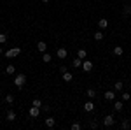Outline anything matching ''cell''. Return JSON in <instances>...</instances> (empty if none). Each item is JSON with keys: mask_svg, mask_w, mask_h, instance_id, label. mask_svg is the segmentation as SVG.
Returning a JSON list of instances; mask_svg holds the SVG:
<instances>
[{"mask_svg": "<svg viewBox=\"0 0 131 130\" xmlns=\"http://www.w3.org/2000/svg\"><path fill=\"white\" fill-rule=\"evenodd\" d=\"M19 53H21V48H12V49H7V51H5V58H16Z\"/></svg>", "mask_w": 131, "mask_h": 130, "instance_id": "cell-3", "label": "cell"}, {"mask_svg": "<svg viewBox=\"0 0 131 130\" xmlns=\"http://www.w3.org/2000/svg\"><path fill=\"white\" fill-rule=\"evenodd\" d=\"M98 27H100V30H105V28L108 27V20H105V18L100 20V21H98Z\"/></svg>", "mask_w": 131, "mask_h": 130, "instance_id": "cell-12", "label": "cell"}, {"mask_svg": "<svg viewBox=\"0 0 131 130\" xmlns=\"http://www.w3.org/2000/svg\"><path fill=\"white\" fill-rule=\"evenodd\" d=\"M14 72H16V69H14V65H7V67H5V74H9V76H12Z\"/></svg>", "mask_w": 131, "mask_h": 130, "instance_id": "cell-18", "label": "cell"}, {"mask_svg": "<svg viewBox=\"0 0 131 130\" xmlns=\"http://www.w3.org/2000/svg\"><path fill=\"white\" fill-rule=\"evenodd\" d=\"M40 111H46V112H47V111H49V106H44V104H42V107H40Z\"/></svg>", "mask_w": 131, "mask_h": 130, "instance_id": "cell-31", "label": "cell"}, {"mask_svg": "<svg viewBox=\"0 0 131 130\" xmlns=\"http://www.w3.org/2000/svg\"><path fill=\"white\" fill-rule=\"evenodd\" d=\"M114 88H115V90H117V91H121L122 88H124V84H122V81H117V83H115V86H114Z\"/></svg>", "mask_w": 131, "mask_h": 130, "instance_id": "cell-22", "label": "cell"}, {"mask_svg": "<svg viewBox=\"0 0 131 130\" xmlns=\"http://www.w3.org/2000/svg\"><path fill=\"white\" fill-rule=\"evenodd\" d=\"M103 35H105V33H103V30L94 32V39H96V40H101V39H103Z\"/></svg>", "mask_w": 131, "mask_h": 130, "instance_id": "cell-19", "label": "cell"}, {"mask_svg": "<svg viewBox=\"0 0 131 130\" xmlns=\"http://www.w3.org/2000/svg\"><path fill=\"white\" fill-rule=\"evenodd\" d=\"M124 14H131V4H129V5H126V7H124Z\"/></svg>", "mask_w": 131, "mask_h": 130, "instance_id": "cell-29", "label": "cell"}, {"mask_svg": "<svg viewBox=\"0 0 131 130\" xmlns=\"http://www.w3.org/2000/svg\"><path fill=\"white\" fill-rule=\"evenodd\" d=\"M122 107H124V106H122V102H115V104H114V109L117 111V112L122 111Z\"/></svg>", "mask_w": 131, "mask_h": 130, "instance_id": "cell-21", "label": "cell"}, {"mask_svg": "<svg viewBox=\"0 0 131 130\" xmlns=\"http://www.w3.org/2000/svg\"><path fill=\"white\" fill-rule=\"evenodd\" d=\"M37 49L40 51V53H46V51H47V44H46L44 40H40V42L37 44Z\"/></svg>", "mask_w": 131, "mask_h": 130, "instance_id": "cell-10", "label": "cell"}, {"mask_svg": "<svg viewBox=\"0 0 131 130\" xmlns=\"http://www.w3.org/2000/svg\"><path fill=\"white\" fill-rule=\"evenodd\" d=\"M56 56H58V58H60V60H65V58H67V56H68V51L65 49V48H60V49L56 51Z\"/></svg>", "mask_w": 131, "mask_h": 130, "instance_id": "cell-5", "label": "cell"}, {"mask_svg": "<svg viewBox=\"0 0 131 130\" xmlns=\"http://www.w3.org/2000/svg\"><path fill=\"white\" fill-rule=\"evenodd\" d=\"M2 53H4V49H2V44H0V55H2Z\"/></svg>", "mask_w": 131, "mask_h": 130, "instance_id": "cell-32", "label": "cell"}, {"mask_svg": "<svg viewBox=\"0 0 131 130\" xmlns=\"http://www.w3.org/2000/svg\"><path fill=\"white\" fill-rule=\"evenodd\" d=\"M82 70H84V72H91V70H93V62L82 60Z\"/></svg>", "mask_w": 131, "mask_h": 130, "instance_id": "cell-4", "label": "cell"}, {"mask_svg": "<svg viewBox=\"0 0 131 130\" xmlns=\"http://www.w3.org/2000/svg\"><path fill=\"white\" fill-rule=\"evenodd\" d=\"M114 123H115V118H114L112 114H107V116L103 118V127H107V128L114 127Z\"/></svg>", "mask_w": 131, "mask_h": 130, "instance_id": "cell-2", "label": "cell"}, {"mask_svg": "<svg viewBox=\"0 0 131 130\" xmlns=\"http://www.w3.org/2000/svg\"><path fill=\"white\" fill-rule=\"evenodd\" d=\"M42 62H46V63H49V62H51V55L47 53V51L42 55Z\"/></svg>", "mask_w": 131, "mask_h": 130, "instance_id": "cell-20", "label": "cell"}, {"mask_svg": "<svg viewBox=\"0 0 131 130\" xmlns=\"http://www.w3.org/2000/svg\"><path fill=\"white\" fill-rule=\"evenodd\" d=\"M84 111H86V112H93V111H94V104H93V100H91V99L84 104Z\"/></svg>", "mask_w": 131, "mask_h": 130, "instance_id": "cell-6", "label": "cell"}, {"mask_svg": "<svg viewBox=\"0 0 131 130\" xmlns=\"http://www.w3.org/2000/svg\"><path fill=\"white\" fill-rule=\"evenodd\" d=\"M5 102H7V104H12V102H14V97H12V95H5Z\"/></svg>", "mask_w": 131, "mask_h": 130, "instance_id": "cell-27", "label": "cell"}, {"mask_svg": "<svg viewBox=\"0 0 131 130\" xmlns=\"http://www.w3.org/2000/svg\"><path fill=\"white\" fill-rule=\"evenodd\" d=\"M114 99H115V91H112V90L105 91V100H108V102H112Z\"/></svg>", "mask_w": 131, "mask_h": 130, "instance_id": "cell-9", "label": "cell"}, {"mask_svg": "<svg viewBox=\"0 0 131 130\" xmlns=\"http://www.w3.org/2000/svg\"><path fill=\"white\" fill-rule=\"evenodd\" d=\"M31 106H35V107H42V100H39V99H33Z\"/></svg>", "mask_w": 131, "mask_h": 130, "instance_id": "cell-23", "label": "cell"}, {"mask_svg": "<svg viewBox=\"0 0 131 130\" xmlns=\"http://www.w3.org/2000/svg\"><path fill=\"white\" fill-rule=\"evenodd\" d=\"M61 77H63V81H65V83H70V81L73 79V76H72V74L68 72V70H67L65 74H61Z\"/></svg>", "mask_w": 131, "mask_h": 130, "instance_id": "cell-11", "label": "cell"}, {"mask_svg": "<svg viewBox=\"0 0 131 130\" xmlns=\"http://www.w3.org/2000/svg\"><path fill=\"white\" fill-rule=\"evenodd\" d=\"M122 53H124V49H122L121 46H115V48H114V55H115V56H121Z\"/></svg>", "mask_w": 131, "mask_h": 130, "instance_id": "cell-17", "label": "cell"}, {"mask_svg": "<svg viewBox=\"0 0 131 130\" xmlns=\"http://www.w3.org/2000/svg\"><path fill=\"white\" fill-rule=\"evenodd\" d=\"M67 70H68V69H67V67H65V65H61V67H60V72H61V74H65V72H67Z\"/></svg>", "mask_w": 131, "mask_h": 130, "instance_id": "cell-30", "label": "cell"}, {"mask_svg": "<svg viewBox=\"0 0 131 130\" xmlns=\"http://www.w3.org/2000/svg\"><path fill=\"white\" fill-rule=\"evenodd\" d=\"M5 120H7V121H14V120H16V112H14V111H9L7 116H5Z\"/></svg>", "mask_w": 131, "mask_h": 130, "instance_id": "cell-14", "label": "cell"}, {"mask_svg": "<svg viewBox=\"0 0 131 130\" xmlns=\"http://www.w3.org/2000/svg\"><path fill=\"white\" fill-rule=\"evenodd\" d=\"M77 56H79L81 60H86V56H88V51H86V49H79V51H77Z\"/></svg>", "mask_w": 131, "mask_h": 130, "instance_id": "cell-13", "label": "cell"}, {"mask_svg": "<svg viewBox=\"0 0 131 130\" xmlns=\"http://www.w3.org/2000/svg\"><path fill=\"white\" fill-rule=\"evenodd\" d=\"M121 128L128 130V128H129V121H128V120H124V121H122V123H121Z\"/></svg>", "mask_w": 131, "mask_h": 130, "instance_id": "cell-24", "label": "cell"}, {"mask_svg": "<svg viewBox=\"0 0 131 130\" xmlns=\"http://www.w3.org/2000/svg\"><path fill=\"white\" fill-rule=\"evenodd\" d=\"M7 40V33H0V44H4Z\"/></svg>", "mask_w": 131, "mask_h": 130, "instance_id": "cell-28", "label": "cell"}, {"mask_svg": "<svg viewBox=\"0 0 131 130\" xmlns=\"http://www.w3.org/2000/svg\"><path fill=\"white\" fill-rule=\"evenodd\" d=\"M129 99H131V95L128 93V91H124V93H122V100H124V102H128Z\"/></svg>", "mask_w": 131, "mask_h": 130, "instance_id": "cell-25", "label": "cell"}, {"mask_svg": "<svg viewBox=\"0 0 131 130\" xmlns=\"http://www.w3.org/2000/svg\"><path fill=\"white\" fill-rule=\"evenodd\" d=\"M46 127L47 128H54L56 127V120L54 118H46Z\"/></svg>", "mask_w": 131, "mask_h": 130, "instance_id": "cell-8", "label": "cell"}, {"mask_svg": "<svg viewBox=\"0 0 131 130\" xmlns=\"http://www.w3.org/2000/svg\"><path fill=\"white\" fill-rule=\"evenodd\" d=\"M72 65H73V67H75V69H79V67H82V60H81V58H79V56H77V58H75V60L72 62Z\"/></svg>", "mask_w": 131, "mask_h": 130, "instance_id": "cell-16", "label": "cell"}, {"mask_svg": "<svg viewBox=\"0 0 131 130\" xmlns=\"http://www.w3.org/2000/svg\"><path fill=\"white\" fill-rule=\"evenodd\" d=\"M0 109H2V106H0Z\"/></svg>", "mask_w": 131, "mask_h": 130, "instance_id": "cell-35", "label": "cell"}, {"mask_svg": "<svg viewBox=\"0 0 131 130\" xmlns=\"http://www.w3.org/2000/svg\"><path fill=\"white\" fill-rule=\"evenodd\" d=\"M82 127H81V123H77V121H75V123H72V130H81Z\"/></svg>", "mask_w": 131, "mask_h": 130, "instance_id": "cell-26", "label": "cell"}, {"mask_svg": "<svg viewBox=\"0 0 131 130\" xmlns=\"http://www.w3.org/2000/svg\"><path fill=\"white\" fill-rule=\"evenodd\" d=\"M0 88H2V83H0Z\"/></svg>", "mask_w": 131, "mask_h": 130, "instance_id": "cell-34", "label": "cell"}, {"mask_svg": "<svg viewBox=\"0 0 131 130\" xmlns=\"http://www.w3.org/2000/svg\"><path fill=\"white\" fill-rule=\"evenodd\" d=\"M25 83H26V76H25V74H18V76L14 77V84H16L18 88H23Z\"/></svg>", "mask_w": 131, "mask_h": 130, "instance_id": "cell-1", "label": "cell"}, {"mask_svg": "<svg viewBox=\"0 0 131 130\" xmlns=\"http://www.w3.org/2000/svg\"><path fill=\"white\" fill-rule=\"evenodd\" d=\"M39 114H40V107H35V106H31V107H30V116H31V118H37Z\"/></svg>", "mask_w": 131, "mask_h": 130, "instance_id": "cell-7", "label": "cell"}, {"mask_svg": "<svg viewBox=\"0 0 131 130\" xmlns=\"http://www.w3.org/2000/svg\"><path fill=\"white\" fill-rule=\"evenodd\" d=\"M42 2H46V4H47V2H49V0H42Z\"/></svg>", "mask_w": 131, "mask_h": 130, "instance_id": "cell-33", "label": "cell"}, {"mask_svg": "<svg viewBox=\"0 0 131 130\" xmlns=\"http://www.w3.org/2000/svg\"><path fill=\"white\" fill-rule=\"evenodd\" d=\"M86 95H88V99H94L96 97V90L89 88V90H86Z\"/></svg>", "mask_w": 131, "mask_h": 130, "instance_id": "cell-15", "label": "cell"}]
</instances>
